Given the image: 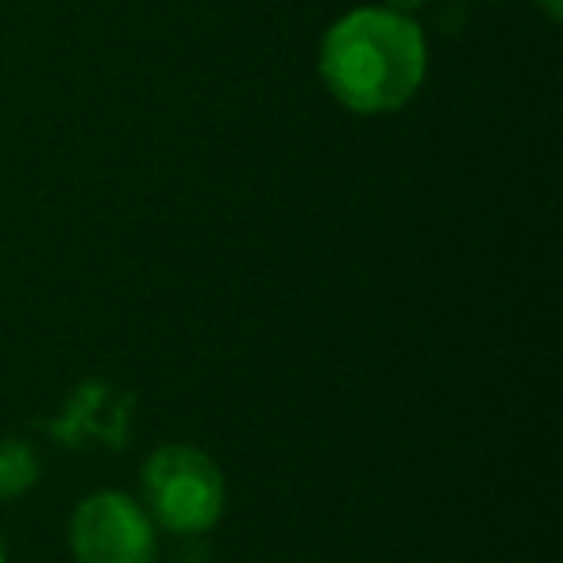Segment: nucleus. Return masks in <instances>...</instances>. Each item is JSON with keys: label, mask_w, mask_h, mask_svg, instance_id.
<instances>
[{"label": "nucleus", "mask_w": 563, "mask_h": 563, "mask_svg": "<svg viewBox=\"0 0 563 563\" xmlns=\"http://www.w3.org/2000/svg\"><path fill=\"white\" fill-rule=\"evenodd\" d=\"M317 74L352 117H394L417 101L429 78L424 27L390 4H355L324 27Z\"/></svg>", "instance_id": "f257e3e1"}, {"label": "nucleus", "mask_w": 563, "mask_h": 563, "mask_svg": "<svg viewBox=\"0 0 563 563\" xmlns=\"http://www.w3.org/2000/svg\"><path fill=\"white\" fill-rule=\"evenodd\" d=\"M140 501L170 537H205L228 509L220 463L197 444H158L140 467Z\"/></svg>", "instance_id": "f03ea898"}, {"label": "nucleus", "mask_w": 563, "mask_h": 563, "mask_svg": "<svg viewBox=\"0 0 563 563\" xmlns=\"http://www.w3.org/2000/svg\"><path fill=\"white\" fill-rule=\"evenodd\" d=\"M74 563H158V525L128 490H93L70 514Z\"/></svg>", "instance_id": "7ed1b4c3"}, {"label": "nucleus", "mask_w": 563, "mask_h": 563, "mask_svg": "<svg viewBox=\"0 0 563 563\" xmlns=\"http://www.w3.org/2000/svg\"><path fill=\"white\" fill-rule=\"evenodd\" d=\"M43 460L32 440L0 437V501H20L40 483Z\"/></svg>", "instance_id": "20e7f679"}, {"label": "nucleus", "mask_w": 563, "mask_h": 563, "mask_svg": "<svg viewBox=\"0 0 563 563\" xmlns=\"http://www.w3.org/2000/svg\"><path fill=\"white\" fill-rule=\"evenodd\" d=\"M537 9L544 12L552 24H560V20H563V0H537Z\"/></svg>", "instance_id": "39448f33"}, {"label": "nucleus", "mask_w": 563, "mask_h": 563, "mask_svg": "<svg viewBox=\"0 0 563 563\" xmlns=\"http://www.w3.org/2000/svg\"><path fill=\"white\" fill-rule=\"evenodd\" d=\"M383 4H390V9L409 12V16H413V12H417V9H424V4H429V0H383Z\"/></svg>", "instance_id": "423d86ee"}, {"label": "nucleus", "mask_w": 563, "mask_h": 563, "mask_svg": "<svg viewBox=\"0 0 563 563\" xmlns=\"http://www.w3.org/2000/svg\"><path fill=\"white\" fill-rule=\"evenodd\" d=\"M0 563H9V544H4V532H0Z\"/></svg>", "instance_id": "0eeeda50"}]
</instances>
